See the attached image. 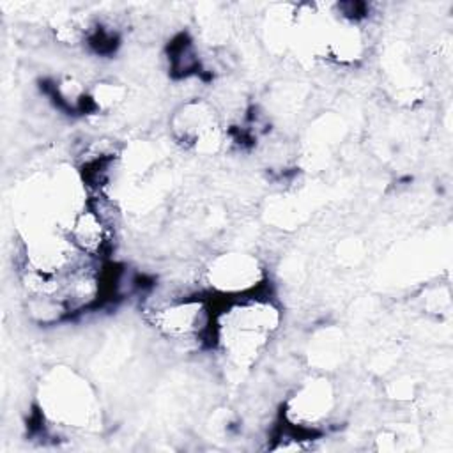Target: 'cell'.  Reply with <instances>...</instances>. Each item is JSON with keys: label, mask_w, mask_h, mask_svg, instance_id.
<instances>
[{"label": "cell", "mask_w": 453, "mask_h": 453, "mask_svg": "<svg viewBox=\"0 0 453 453\" xmlns=\"http://www.w3.org/2000/svg\"><path fill=\"white\" fill-rule=\"evenodd\" d=\"M336 405V391L327 377L303 380L285 402V423L310 437L329 419Z\"/></svg>", "instance_id": "8992f818"}, {"label": "cell", "mask_w": 453, "mask_h": 453, "mask_svg": "<svg viewBox=\"0 0 453 453\" xmlns=\"http://www.w3.org/2000/svg\"><path fill=\"white\" fill-rule=\"evenodd\" d=\"M173 138L200 154H216L223 147V129L214 106L203 99L182 103L170 119Z\"/></svg>", "instance_id": "5b68a950"}, {"label": "cell", "mask_w": 453, "mask_h": 453, "mask_svg": "<svg viewBox=\"0 0 453 453\" xmlns=\"http://www.w3.org/2000/svg\"><path fill=\"white\" fill-rule=\"evenodd\" d=\"M281 311L267 297L242 296L226 301L212 315V333L218 347L235 368L251 366L280 329Z\"/></svg>", "instance_id": "6da1fadb"}, {"label": "cell", "mask_w": 453, "mask_h": 453, "mask_svg": "<svg viewBox=\"0 0 453 453\" xmlns=\"http://www.w3.org/2000/svg\"><path fill=\"white\" fill-rule=\"evenodd\" d=\"M147 320L165 338L191 342L211 331L212 311L205 299L191 294H172L147 310Z\"/></svg>", "instance_id": "3957f363"}, {"label": "cell", "mask_w": 453, "mask_h": 453, "mask_svg": "<svg viewBox=\"0 0 453 453\" xmlns=\"http://www.w3.org/2000/svg\"><path fill=\"white\" fill-rule=\"evenodd\" d=\"M108 209L104 196H94L64 226L65 237L80 255L96 260L113 248L115 221Z\"/></svg>", "instance_id": "277c9868"}, {"label": "cell", "mask_w": 453, "mask_h": 453, "mask_svg": "<svg viewBox=\"0 0 453 453\" xmlns=\"http://www.w3.org/2000/svg\"><path fill=\"white\" fill-rule=\"evenodd\" d=\"M168 62H170V73L177 78H186V76L196 73V69H200L198 51L188 35L180 34L170 44Z\"/></svg>", "instance_id": "ba28073f"}, {"label": "cell", "mask_w": 453, "mask_h": 453, "mask_svg": "<svg viewBox=\"0 0 453 453\" xmlns=\"http://www.w3.org/2000/svg\"><path fill=\"white\" fill-rule=\"evenodd\" d=\"M39 403L41 414L58 426L88 430L99 423V407L90 386L67 368H55L46 375Z\"/></svg>", "instance_id": "7a4b0ae2"}, {"label": "cell", "mask_w": 453, "mask_h": 453, "mask_svg": "<svg viewBox=\"0 0 453 453\" xmlns=\"http://www.w3.org/2000/svg\"><path fill=\"white\" fill-rule=\"evenodd\" d=\"M126 96H127V88L122 83H115L108 80L97 81L88 90L90 111H111L124 103Z\"/></svg>", "instance_id": "9c48e42d"}, {"label": "cell", "mask_w": 453, "mask_h": 453, "mask_svg": "<svg viewBox=\"0 0 453 453\" xmlns=\"http://www.w3.org/2000/svg\"><path fill=\"white\" fill-rule=\"evenodd\" d=\"M205 280L218 294L232 299L257 292L265 281V273L255 255L226 251L209 262Z\"/></svg>", "instance_id": "52a82bcc"}]
</instances>
